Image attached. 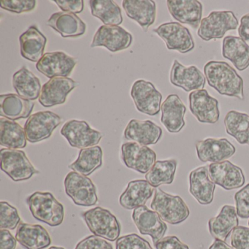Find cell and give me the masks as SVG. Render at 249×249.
I'll use <instances>...</instances> for the list:
<instances>
[{
	"label": "cell",
	"mask_w": 249,
	"mask_h": 249,
	"mask_svg": "<svg viewBox=\"0 0 249 249\" xmlns=\"http://www.w3.org/2000/svg\"><path fill=\"white\" fill-rule=\"evenodd\" d=\"M204 75L210 87L221 95L244 100L243 80L227 62L210 61L204 67Z\"/></svg>",
	"instance_id": "6da1fadb"
},
{
	"label": "cell",
	"mask_w": 249,
	"mask_h": 249,
	"mask_svg": "<svg viewBox=\"0 0 249 249\" xmlns=\"http://www.w3.org/2000/svg\"><path fill=\"white\" fill-rule=\"evenodd\" d=\"M27 203L34 218L51 227L63 222L65 208L50 192H36L27 199Z\"/></svg>",
	"instance_id": "7a4b0ae2"
},
{
	"label": "cell",
	"mask_w": 249,
	"mask_h": 249,
	"mask_svg": "<svg viewBox=\"0 0 249 249\" xmlns=\"http://www.w3.org/2000/svg\"><path fill=\"white\" fill-rule=\"evenodd\" d=\"M151 208L163 221L173 225L183 222L190 214L188 205L180 196L166 193L159 188L156 189Z\"/></svg>",
	"instance_id": "3957f363"
},
{
	"label": "cell",
	"mask_w": 249,
	"mask_h": 249,
	"mask_svg": "<svg viewBox=\"0 0 249 249\" xmlns=\"http://www.w3.org/2000/svg\"><path fill=\"white\" fill-rule=\"evenodd\" d=\"M84 221L94 235L109 241H116L121 233V224L117 218L106 208L96 207L83 213Z\"/></svg>",
	"instance_id": "277c9868"
},
{
	"label": "cell",
	"mask_w": 249,
	"mask_h": 249,
	"mask_svg": "<svg viewBox=\"0 0 249 249\" xmlns=\"http://www.w3.org/2000/svg\"><path fill=\"white\" fill-rule=\"evenodd\" d=\"M239 21L232 11H212L202 18L197 36L204 41L221 39L230 30H237Z\"/></svg>",
	"instance_id": "5b68a950"
},
{
	"label": "cell",
	"mask_w": 249,
	"mask_h": 249,
	"mask_svg": "<svg viewBox=\"0 0 249 249\" xmlns=\"http://www.w3.org/2000/svg\"><path fill=\"white\" fill-rule=\"evenodd\" d=\"M65 192L75 205L89 207L98 202L97 189L92 180L77 172H70L64 181Z\"/></svg>",
	"instance_id": "8992f818"
},
{
	"label": "cell",
	"mask_w": 249,
	"mask_h": 249,
	"mask_svg": "<svg viewBox=\"0 0 249 249\" xmlns=\"http://www.w3.org/2000/svg\"><path fill=\"white\" fill-rule=\"evenodd\" d=\"M0 158L2 171L14 181L27 180L39 173L23 151L2 148L0 151Z\"/></svg>",
	"instance_id": "52a82bcc"
},
{
	"label": "cell",
	"mask_w": 249,
	"mask_h": 249,
	"mask_svg": "<svg viewBox=\"0 0 249 249\" xmlns=\"http://www.w3.org/2000/svg\"><path fill=\"white\" fill-rule=\"evenodd\" d=\"M154 32L164 40L168 50L186 53L195 48L193 36L189 29L180 23H164L154 29Z\"/></svg>",
	"instance_id": "ba28073f"
},
{
	"label": "cell",
	"mask_w": 249,
	"mask_h": 249,
	"mask_svg": "<svg viewBox=\"0 0 249 249\" xmlns=\"http://www.w3.org/2000/svg\"><path fill=\"white\" fill-rule=\"evenodd\" d=\"M62 122L60 116L52 111H40L31 115L24 125L27 141L36 143L48 139Z\"/></svg>",
	"instance_id": "9c48e42d"
},
{
	"label": "cell",
	"mask_w": 249,
	"mask_h": 249,
	"mask_svg": "<svg viewBox=\"0 0 249 249\" xmlns=\"http://www.w3.org/2000/svg\"><path fill=\"white\" fill-rule=\"evenodd\" d=\"M131 97L141 113L154 116L161 110L162 95L152 83L145 80L135 81L131 89Z\"/></svg>",
	"instance_id": "30bf717a"
},
{
	"label": "cell",
	"mask_w": 249,
	"mask_h": 249,
	"mask_svg": "<svg viewBox=\"0 0 249 249\" xmlns=\"http://www.w3.org/2000/svg\"><path fill=\"white\" fill-rule=\"evenodd\" d=\"M61 134L68 140L71 146L80 149L95 146L103 138L101 132L90 127L88 123L75 119L65 124Z\"/></svg>",
	"instance_id": "8fae6325"
},
{
	"label": "cell",
	"mask_w": 249,
	"mask_h": 249,
	"mask_svg": "<svg viewBox=\"0 0 249 249\" xmlns=\"http://www.w3.org/2000/svg\"><path fill=\"white\" fill-rule=\"evenodd\" d=\"M189 108L200 123H217L219 119L218 101L205 89L192 91L189 95Z\"/></svg>",
	"instance_id": "7c38bea8"
},
{
	"label": "cell",
	"mask_w": 249,
	"mask_h": 249,
	"mask_svg": "<svg viewBox=\"0 0 249 249\" xmlns=\"http://www.w3.org/2000/svg\"><path fill=\"white\" fill-rule=\"evenodd\" d=\"M122 160L128 168L146 174L156 162L157 154L151 148L135 142L122 145Z\"/></svg>",
	"instance_id": "4fadbf2b"
},
{
	"label": "cell",
	"mask_w": 249,
	"mask_h": 249,
	"mask_svg": "<svg viewBox=\"0 0 249 249\" xmlns=\"http://www.w3.org/2000/svg\"><path fill=\"white\" fill-rule=\"evenodd\" d=\"M130 33L119 26H101L94 35L91 47L103 46L111 52H120L128 49L132 44Z\"/></svg>",
	"instance_id": "5bb4252c"
},
{
	"label": "cell",
	"mask_w": 249,
	"mask_h": 249,
	"mask_svg": "<svg viewBox=\"0 0 249 249\" xmlns=\"http://www.w3.org/2000/svg\"><path fill=\"white\" fill-rule=\"evenodd\" d=\"M208 175L215 184L221 186L225 190L241 188L246 180L242 169L227 160L210 164Z\"/></svg>",
	"instance_id": "9a60e30c"
},
{
	"label": "cell",
	"mask_w": 249,
	"mask_h": 249,
	"mask_svg": "<svg viewBox=\"0 0 249 249\" xmlns=\"http://www.w3.org/2000/svg\"><path fill=\"white\" fill-rule=\"evenodd\" d=\"M76 64L75 58L64 52H56L45 53L37 62L36 68L39 72L51 79L56 77L68 78Z\"/></svg>",
	"instance_id": "2e32d148"
},
{
	"label": "cell",
	"mask_w": 249,
	"mask_h": 249,
	"mask_svg": "<svg viewBox=\"0 0 249 249\" xmlns=\"http://www.w3.org/2000/svg\"><path fill=\"white\" fill-rule=\"evenodd\" d=\"M196 154L202 162L218 163L235 154L234 145L226 138H206L196 142Z\"/></svg>",
	"instance_id": "e0dca14e"
},
{
	"label": "cell",
	"mask_w": 249,
	"mask_h": 249,
	"mask_svg": "<svg viewBox=\"0 0 249 249\" xmlns=\"http://www.w3.org/2000/svg\"><path fill=\"white\" fill-rule=\"evenodd\" d=\"M132 220L141 234L151 236L154 244L164 237L167 230V224L160 215L145 205L134 210Z\"/></svg>",
	"instance_id": "ac0fdd59"
},
{
	"label": "cell",
	"mask_w": 249,
	"mask_h": 249,
	"mask_svg": "<svg viewBox=\"0 0 249 249\" xmlns=\"http://www.w3.org/2000/svg\"><path fill=\"white\" fill-rule=\"evenodd\" d=\"M170 83L186 92L203 89L206 78L196 66L186 67L174 60L170 74Z\"/></svg>",
	"instance_id": "d6986e66"
},
{
	"label": "cell",
	"mask_w": 249,
	"mask_h": 249,
	"mask_svg": "<svg viewBox=\"0 0 249 249\" xmlns=\"http://www.w3.org/2000/svg\"><path fill=\"white\" fill-rule=\"evenodd\" d=\"M76 87V82L71 78L63 77L52 78L42 87L39 102L46 107L64 104L68 94Z\"/></svg>",
	"instance_id": "ffe728a7"
},
{
	"label": "cell",
	"mask_w": 249,
	"mask_h": 249,
	"mask_svg": "<svg viewBox=\"0 0 249 249\" xmlns=\"http://www.w3.org/2000/svg\"><path fill=\"white\" fill-rule=\"evenodd\" d=\"M167 5L170 15L176 21L193 29L200 26L203 7L197 0H168Z\"/></svg>",
	"instance_id": "44dd1931"
},
{
	"label": "cell",
	"mask_w": 249,
	"mask_h": 249,
	"mask_svg": "<svg viewBox=\"0 0 249 249\" xmlns=\"http://www.w3.org/2000/svg\"><path fill=\"white\" fill-rule=\"evenodd\" d=\"M162 135V129L150 120L132 119L124 130V138L141 145H155Z\"/></svg>",
	"instance_id": "7402d4cb"
},
{
	"label": "cell",
	"mask_w": 249,
	"mask_h": 249,
	"mask_svg": "<svg viewBox=\"0 0 249 249\" xmlns=\"http://www.w3.org/2000/svg\"><path fill=\"white\" fill-rule=\"evenodd\" d=\"M161 122L170 133H178L185 126L186 107L177 94H170L161 104Z\"/></svg>",
	"instance_id": "603a6c76"
},
{
	"label": "cell",
	"mask_w": 249,
	"mask_h": 249,
	"mask_svg": "<svg viewBox=\"0 0 249 249\" xmlns=\"http://www.w3.org/2000/svg\"><path fill=\"white\" fill-rule=\"evenodd\" d=\"M215 184L210 179L208 166L195 169L189 174V192L200 205H209L213 200Z\"/></svg>",
	"instance_id": "cb8c5ba5"
},
{
	"label": "cell",
	"mask_w": 249,
	"mask_h": 249,
	"mask_svg": "<svg viewBox=\"0 0 249 249\" xmlns=\"http://www.w3.org/2000/svg\"><path fill=\"white\" fill-rule=\"evenodd\" d=\"M16 238L26 249H43L52 243L49 231L39 224L21 223L17 227Z\"/></svg>",
	"instance_id": "d4e9b609"
},
{
	"label": "cell",
	"mask_w": 249,
	"mask_h": 249,
	"mask_svg": "<svg viewBox=\"0 0 249 249\" xmlns=\"http://www.w3.org/2000/svg\"><path fill=\"white\" fill-rule=\"evenodd\" d=\"M122 5L127 17L135 20L144 32L154 24L157 7L152 0H124Z\"/></svg>",
	"instance_id": "484cf974"
},
{
	"label": "cell",
	"mask_w": 249,
	"mask_h": 249,
	"mask_svg": "<svg viewBox=\"0 0 249 249\" xmlns=\"http://www.w3.org/2000/svg\"><path fill=\"white\" fill-rule=\"evenodd\" d=\"M155 192L147 180H135L128 183L126 190L119 198V203L126 210H135L144 206Z\"/></svg>",
	"instance_id": "4316f807"
},
{
	"label": "cell",
	"mask_w": 249,
	"mask_h": 249,
	"mask_svg": "<svg viewBox=\"0 0 249 249\" xmlns=\"http://www.w3.org/2000/svg\"><path fill=\"white\" fill-rule=\"evenodd\" d=\"M47 24L56 30L62 37H77L85 33V23L72 13L57 12L52 15Z\"/></svg>",
	"instance_id": "83f0119b"
},
{
	"label": "cell",
	"mask_w": 249,
	"mask_h": 249,
	"mask_svg": "<svg viewBox=\"0 0 249 249\" xmlns=\"http://www.w3.org/2000/svg\"><path fill=\"white\" fill-rule=\"evenodd\" d=\"M236 208L231 205H224L217 216L211 218L208 221L210 234L215 240L226 241L230 233L238 227Z\"/></svg>",
	"instance_id": "f1b7e54d"
},
{
	"label": "cell",
	"mask_w": 249,
	"mask_h": 249,
	"mask_svg": "<svg viewBox=\"0 0 249 249\" xmlns=\"http://www.w3.org/2000/svg\"><path fill=\"white\" fill-rule=\"evenodd\" d=\"M21 54L24 59L38 62L43 56L47 38L36 26H31L19 37Z\"/></svg>",
	"instance_id": "f546056e"
},
{
	"label": "cell",
	"mask_w": 249,
	"mask_h": 249,
	"mask_svg": "<svg viewBox=\"0 0 249 249\" xmlns=\"http://www.w3.org/2000/svg\"><path fill=\"white\" fill-rule=\"evenodd\" d=\"M35 103L20 97L18 94H7L0 96V115L10 120L29 118Z\"/></svg>",
	"instance_id": "4dcf8cb0"
},
{
	"label": "cell",
	"mask_w": 249,
	"mask_h": 249,
	"mask_svg": "<svg viewBox=\"0 0 249 249\" xmlns=\"http://www.w3.org/2000/svg\"><path fill=\"white\" fill-rule=\"evenodd\" d=\"M222 55L237 71H243L249 67V46L240 37L227 36L223 40Z\"/></svg>",
	"instance_id": "1f68e13d"
},
{
	"label": "cell",
	"mask_w": 249,
	"mask_h": 249,
	"mask_svg": "<svg viewBox=\"0 0 249 249\" xmlns=\"http://www.w3.org/2000/svg\"><path fill=\"white\" fill-rule=\"evenodd\" d=\"M13 86L18 95L26 100L32 101L40 97L42 89L40 80L25 67L14 74Z\"/></svg>",
	"instance_id": "d6a6232c"
},
{
	"label": "cell",
	"mask_w": 249,
	"mask_h": 249,
	"mask_svg": "<svg viewBox=\"0 0 249 249\" xmlns=\"http://www.w3.org/2000/svg\"><path fill=\"white\" fill-rule=\"evenodd\" d=\"M27 135L24 128L6 118L0 119V144L11 149L24 148L27 146Z\"/></svg>",
	"instance_id": "836d02e7"
},
{
	"label": "cell",
	"mask_w": 249,
	"mask_h": 249,
	"mask_svg": "<svg viewBox=\"0 0 249 249\" xmlns=\"http://www.w3.org/2000/svg\"><path fill=\"white\" fill-rule=\"evenodd\" d=\"M103 164V150L101 147H89L81 149L78 159L69 166V168L84 176H89Z\"/></svg>",
	"instance_id": "e575fe53"
},
{
	"label": "cell",
	"mask_w": 249,
	"mask_h": 249,
	"mask_svg": "<svg viewBox=\"0 0 249 249\" xmlns=\"http://www.w3.org/2000/svg\"><path fill=\"white\" fill-rule=\"evenodd\" d=\"M227 133L241 145H249V116L246 113L231 110L224 119Z\"/></svg>",
	"instance_id": "d590c367"
},
{
	"label": "cell",
	"mask_w": 249,
	"mask_h": 249,
	"mask_svg": "<svg viewBox=\"0 0 249 249\" xmlns=\"http://www.w3.org/2000/svg\"><path fill=\"white\" fill-rule=\"evenodd\" d=\"M90 8L92 16L98 18L105 25L119 26L123 22L122 11L111 0H91Z\"/></svg>",
	"instance_id": "8d00e7d4"
},
{
	"label": "cell",
	"mask_w": 249,
	"mask_h": 249,
	"mask_svg": "<svg viewBox=\"0 0 249 249\" xmlns=\"http://www.w3.org/2000/svg\"><path fill=\"white\" fill-rule=\"evenodd\" d=\"M177 164L176 160L157 161L145 174V179L154 188H158L161 185L171 184L174 180Z\"/></svg>",
	"instance_id": "74e56055"
},
{
	"label": "cell",
	"mask_w": 249,
	"mask_h": 249,
	"mask_svg": "<svg viewBox=\"0 0 249 249\" xmlns=\"http://www.w3.org/2000/svg\"><path fill=\"white\" fill-rule=\"evenodd\" d=\"M21 218L18 210L8 202H0V227L5 230H14L19 225Z\"/></svg>",
	"instance_id": "f35d334b"
},
{
	"label": "cell",
	"mask_w": 249,
	"mask_h": 249,
	"mask_svg": "<svg viewBox=\"0 0 249 249\" xmlns=\"http://www.w3.org/2000/svg\"><path fill=\"white\" fill-rule=\"evenodd\" d=\"M116 249H153L150 243L137 234H129L118 239Z\"/></svg>",
	"instance_id": "ab89813d"
},
{
	"label": "cell",
	"mask_w": 249,
	"mask_h": 249,
	"mask_svg": "<svg viewBox=\"0 0 249 249\" xmlns=\"http://www.w3.org/2000/svg\"><path fill=\"white\" fill-rule=\"evenodd\" d=\"M37 2L35 0H1L0 6L2 9L15 14L30 12L36 8Z\"/></svg>",
	"instance_id": "60d3db41"
},
{
	"label": "cell",
	"mask_w": 249,
	"mask_h": 249,
	"mask_svg": "<svg viewBox=\"0 0 249 249\" xmlns=\"http://www.w3.org/2000/svg\"><path fill=\"white\" fill-rule=\"evenodd\" d=\"M236 211L241 218H249V183L234 195Z\"/></svg>",
	"instance_id": "b9f144b4"
},
{
	"label": "cell",
	"mask_w": 249,
	"mask_h": 249,
	"mask_svg": "<svg viewBox=\"0 0 249 249\" xmlns=\"http://www.w3.org/2000/svg\"><path fill=\"white\" fill-rule=\"evenodd\" d=\"M231 245L234 249H249V228L238 226L231 231Z\"/></svg>",
	"instance_id": "7bdbcfd3"
},
{
	"label": "cell",
	"mask_w": 249,
	"mask_h": 249,
	"mask_svg": "<svg viewBox=\"0 0 249 249\" xmlns=\"http://www.w3.org/2000/svg\"><path fill=\"white\" fill-rule=\"evenodd\" d=\"M75 249H113L106 239L96 235L89 236L79 242Z\"/></svg>",
	"instance_id": "ee69618b"
},
{
	"label": "cell",
	"mask_w": 249,
	"mask_h": 249,
	"mask_svg": "<svg viewBox=\"0 0 249 249\" xmlns=\"http://www.w3.org/2000/svg\"><path fill=\"white\" fill-rule=\"evenodd\" d=\"M154 246L157 249H189V246L180 241L176 236L163 237Z\"/></svg>",
	"instance_id": "f6af8a7d"
},
{
	"label": "cell",
	"mask_w": 249,
	"mask_h": 249,
	"mask_svg": "<svg viewBox=\"0 0 249 249\" xmlns=\"http://www.w3.org/2000/svg\"><path fill=\"white\" fill-rule=\"evenodd\" d=\"M54 2L64 12L76 14L84 11V1L82 0H54Z\"/></svg>",
	"instance_id": "bcb514c9"
},
{
	"label": "cell",
	"mask_w": 249,
	"mask_h": 249,
	"mask_svg": "<svg viewBox=\"0 0 249 249\" xmlns=\"http://www.w3.org/2000/svg\"><path fill=\"white\" fill-rule=\"evenodd\" d=\"M0 233V249H16L17 245V238L8 230L5 229H1Z\"/></svg>",
	"instance_id": "7dc6e473"
},
{
	"label": "cell",
	"mask_w": 249,
	"mask_h": 249,
	"mask_svg": "<svg viewBox=\"0 0 249 249\" xmlns=\"http://www.w3.org/2000/svg\"><path fill=\"white\" fill-rule=\"evenodd\" d=\"M238 35L244 41H249V14L243 16L240 19Z\"/></svg>",
	"instance_id": "c3c4849f"
},
{
	"label": "cell",
	"mask_w": 249,
	"mask_h": 249,
	"mask_svg": "<svg viewBox=\"0 0 249 249\" xmlns=\"http://www.w3.org/2000/svg\"><path fill=\"white\" fill-rule=\"evenodd\" d=\"M209 249H234L232 246H229L225 241L215 240L213 244L210 246Z\"/></svg>",
	"instance_id": "681fc988"
},
{
	"label": "cell",
	"mask_w": 249,
	"mask_h": 249,
	"mask_svg": "<svg viewBox=\"0 0 249 249\" xmlns=\"http://www.w3.org/2000/svg\"><path fill=\"white\" fill-rule=\"evenodd\" d=\"M48 249H65L62 247H58V246H52V247L49 248Z\"/></svg>",
	"instance_id": "f907efd6"
},
{
	"label": "cell",
	"mask_w": 249,
	"mask_h": 249,
	"mask_svg": "<svg viewBox=\"0 0 249 249\" xmlns=\"http://www.w3.org/2000/svg\"></svg>",
	"instance_id": "816d5d0a"
}]
</instances>
